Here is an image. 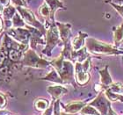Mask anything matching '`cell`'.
<instances>
[{
    "instance_id": "1",
    "label": "cell",
    "mask_w": 123,
    "mask_h": 115,
    "mask_svg": "<svg viewBox=\"0 0 123 115\" xmlns=\"http://www.w3.org/2000/svg\"><path fill=\"white\" fill-rule=\"evenodd\" d=\"M63 53L58 58L55 59L51 64L56 69L63 83H71L74 79V67L71 61L63 60Z\"/></svg>"
},
{
    "instance_id": "2",
    "label": "cell",
    "mask_w": 123,
    "mask_h": 115,
    "mask_svg": "<svg viewBox=\"0 0 123 115\" xmlns=\"http://www.w3.org/2000/svg\"><path fill=\"white\" fill-rule=\"evenodd\" d=\"M85 43L88 51L92 54H111V55L123 54V51L116 49V48H113L112 45L97 41L93 38H87Z\"/></svg>"
},
{
    "instance_id": "3",
    "label": "cell",
    "mask_w": 123,
    "mask_h": 115,
    "mask_svg": "<svg viewBox=\"0 0 123 115\" xmlns=\"http://www.w3.org/2000/svg\"><path fill=\"white\" fill-rule=\"evenodd\" d=\"M23 64L26 66L33 67V68H47L49 67L50 62L39 57L38 54L33 50L29 49L24 54Z\"/></svg>"
},
{
    "instance_id": "4",
    "label": "cell",
    "mask_w": 123,
    "mask_h": 115,
    "mask_svg": "<svg viewBox=\"0 0 123 115\" xmlns=\"http://www.w3.org/2000/svg\"><path fill=\"white\" fill-rule=\"evenodd\" d=\"M91 66L90 59H86L83 63H80L77 61L75 66V74L77 77V81L80 85H85L90 79V75H89V69Z\"/></svg>"
},
{
    "instance_id": "5",
    "label": "cell",
    "mask_w": 123,
    "mask_h": 115,
    "mask_svg": "<svg viewBox=\"0 0 123 115\" xmlns=\"http://www.w3.org/2000/svg\"><path fill=\"white\" fill-rule=\"evenodd\" d=\"M47 45L46 48L44 49L42 53L47 55H50L51 54L52 49L54 48L56 46L57 44L59 43L60 41V34L59 31L57 26H50V28L47 32Z\"/></svg>"
},
{
    "instance_id": "6",
    "label": "cell",
    "mask_w": 123,
    "mask_h": 115,
    "mask_svg": "<svg viewBox=\"0 0 123 115\" xmlns=\"http://www.w3.org/2000/svg\"><path fill=\"white\" fill-rule=\"evenodd\" d=\"M17 10L18 11V13L21 15V18H23V20L26 23L34 26L39 30L43 31V26L36 19L35 16L33 15V13L30 10L26 9V7H17Z\"/></svg>"
},
{
    "instance_id": "7",
    "label": "cell",
    "mask_w": 123,
    "mask_h": 115,
    "mask_svg": "<svg viewBox=\"0 0 123 115\" xmlns=\"http://www.w3.org/2000/svg\"><path fill=\"white\" fill-rule=\"evenodd\" d=\"M56 26L59 31L60 38L62 41H63L64 44L67 45L68 41H69V36H70V28H71V25L70 24H62L57 22Z\"/></svg>"
},
{
    "instance_id": "8",
    "label": "cell",
    "mask_w": 123,
    "mask_h": 115,
    "mask_svg": "<svg viewBox=\"0 0 123 115\" xmlns=\"http://www.w3.org/2000/svg\"><path fill=\"white\" fill-rule=\"evenodd\" d=\"M47 91H48V92L51 95L52 97H54V98H56V99L62 97L65 93L68 92V90L65 87L59 85H51V86H49Z\"/></svg>"
},
{
    "instance_id": "9",
    "label": "cell",
    "mask_w": 123,
    "mask_h": 115,
    "mask_svg": "<svg viewBox=\"0 0 123 115\" xmlns=\"http://www.w3.org/2000/svg\"><path fill=\"white\" fill-rule=\"evenodd\" d=\"M87 38V34L82 32H79L76 37L72 40V48L75 51H78L84 48Z\"/></svg>"
},
{
    "instance_id": "10",
    "label": "cell",
    "mask_w": 123,
    "mask_h": 115,
    "mask_svg": "<svg viewBox=\"0 0 123 115\" xmlns=\"http://www.w3.org/2000/svg\"><path fill=\"white\" fill-rule=\"evenodd\" d=\"M11 32H12L11 33L13 36V38L17 40V41H26L28 39L29 33L27 30H25L23 28H15L12 30Z\"/></svg>"
},
{
    "instance_id": "11",
    "label": "cell",
    "mask_w": 123,
    "mask_h": 115,
    "mask_svg": "<svg viewBox=\"0 0 123 115\" xmlns=\"http://www.w3.org/2000/svg\"><path fill=\"white\" fill-rule=\"evenodd\" d=\"M85 106V102L82 101H75V102L69 103L66 105L65 107V112L68 113H76L82 110L83 108Z\"/></svg>"
},
{
    "instance_id": "12",
    "label": "cell",
    "mask_w": 123,
    "mask_h": 115,
    "mask_svg": "<svg viewBox=\"0 0 123 115\" xmlns=\"http://www.w3.org/2000/svg\"><path fill=\"white\" fill-rule=\"evenodd\" d=\"M45 1H46L47 5H49L50 12H51V16H50L51 18H54L55 13L58 9H60V8H63L64 9L65 8L62 2L60 0H45Z\"/></svg>"
},
{
    "instance_id": "13",
    "label": "cell",
    "mask_w": 123,
    "mask_h": 115,
    "mask_svg": "<svg viewBox=\"0 0 123 115\" xmlns=\"http://www.w3.org/2000/svg\"><path fill=\"white\" fill-rule=\"evenodd\" d=\"M41 79L48 80V81H50V82L56 83V84H62L63 83V81H62V79L61 78L60 75L58 74V72L56 71L55 69H51V71L48 74V76L43 77V78H41Z\"/></svg>"
},
{
    "instance_id": "14",
    "label": "cell",
    "mask_w": 123,
    "mask_h": 115,
    "mask_svg": "<svg viewBox=\"0 0 123 115\" xmlns=\"http://www.w3.org/2000/svg\"><path fill=\"white\" fill-rule=\"evenodd\" d=\"M100 74V81H101V84L104 85H111L113 84V80H112V77H111L109 72H108V68L107 66L105 67V69L100 70L99 71Z\"/></svg>"
},
{
    "instance_id": "15",
    "label": "cell",
    "mask_w": 123,
    "mask_h": 115,
    "mask_svg": "<svg viewBox=\"0 0 123 115\" xmlns=\"http://www.w3.org/2000/svg\"><path fill=\"white\" fill-rule=\"evenodd\" d=\"M113 39L115 46H119L123 41V23L115 29L113 33Z\"/></svg>"
},
{
    "instance_id": "16",
    "label": "cell",
    "mask_w": 123,
    "mask_h": 115,
    "mask_svg": "<svg viewBox=\"0 0 123 115\" xmlns=\"http://www.w3.org/2000/svg\"><path fill=\"white\" fill-rule=\"evenodd\" d=\"M16 9L12 5H7L6 7L3 11V14H4V18L5 20L8 21L10 19H12L13 16L16 14Z\"/></svg>"
},
{
    "instance_id": "17",
    "label": "cell",
    "mask_w": 123,
    "mask_h": 115,
    "mask_svg": "<svg viewBox=\"0 0 123 115\" xmlns=\"http://www.w3.org/2000/svg\"><path fill=\"white\" fill-rule=\"evenodd\" d=\"M12 21V25L15 28H20V27H23L25 26V21L18 13H16L15 15L13 16Z\"/></svg>"
},
{
    "instance_id": "18",
    "label": "cell",
    "mask_w": 123,
    "mask_h": 115,
    "mask_svg": "<svg viewBox=\"0 0 123 115\" xmlns=\"http://www.w3.org/2000/svg\"><path fill=\"white\" fill-rule=\"evenodd\" d=\"M39 12L42 17L44 18H49L51 16V12H50V9H49V5H47L46 3H44L43 5H41V6L39 9Z\"/></svg>"
},
{
    "instance_id": "19",
    "label": "cell",
    "mask_w": 123,
    "mask_h": 115,
    "mask_svg": "<svg viewBox=\"0 0 123 115\" xmlns=\"http://www.w3.org/2000/svg\"><path fill=\"white\" fill-rule=\"evenodd\" d=\"M81 113L83 115H100L95 108H93L91 105H86L81 110Z\"/></svg>"
},
{
    "instance_id": "20",
    "label": "cell",
    "mask_w": 123,
    "mask_h": 115,
    "mask_svg": "<svg viewBox=\"0 0 123 115\" xmlns=\"http://www.w3.org/2000/svg\"><path fill=\"white\" fill-rule=\"evenodd\" d=\"M105 95L111 101H122L123 102V96H121L120 94L114 93V92L111 91H106Z\"/></svg>"
},
{
    "instance_id": "21",
    "label": "cell",
    "mask_w": 123,
    "mask_h": 115,
    "mask_svg": "<svg viewBox=\"0 0 123 115\" xmlns=\"http://www.w3.org/2000/svg\"><path fill=\"white\" fill-rule=\"evenodd\" d=\"M109 91L114 92V93H117V94L123 93V84H121V83H113L110 85Z\"/></svg>"
},
{
    "instance_id": "22",
    "label": "cell",
    "mask_w": 123,
    "mask_h": 115,
    "mask_svg": "<svg viewBox=\"0 0 123 115\" xmlns=\"http://www.w3.org/2000/svg\"><path fill=\"white\" fill-rule=\"evenodd\" d=\"M35 107L40 111H45L49 107V102L44 99H39L35 102Z\"/></svg>"
},
{
    "instance_id": "23",
    "label": "cell",
    "mask_w": 123,
    "mask_h": 115,
    "mask_svg": "<svg viewBox=\"0 0 123 115\" xmlns=\"http://www.w3.org/2000/svg\"><path fill=\"white\" fill-rule=\"evenodd\" d=\"M12 2L16 7H26V0H12Z\"/></svg>"
},
{
    "instance_id": "24",
    "label": "cell",
    "mask_w": 123,
    "mask_h": 115,
    "mask_svg": "<svg viewBox=\"0 0 123 115\" xmlns=\"http://www.w3.org/2000/svg\"><path fill=\"white\" fill-rule=\"evenodd\" d=\"M111 5H112V6H113V7L123 17V5H116V4H113V3H111Z\"/></svg>"
},
{
    "instance_id": "25",
    "label": "cell",
    "mask_w": 123,
    "mask_h": 115,
    "mask_svg": "<svg viewBox=\"0 0 123 115\" xmlns=\"http://www.w3.org/2000/svg\"><path fill=\"white\" fill-rule=\"evenodd\" d=\"M5 103H6L5 97H4V95H3L2 93H0V107H3V106H5Z\"/></svg>"
},
{
    "instance_id": "26",
    "label": "cell",
    "mask_w": 123,
    "mask_h": 115,
    "mask_svg": "<svg viewBox=\"0 0 123 115\" xmlns=\"http://www.w3.org/2000/svg\"><path fill=\"white\" fill-rule=\"evenodd\" d=\"M54 115H60L59 103H58V101H57V102H55V112H54Z\"/></svg>"
},
{
    "instance_id": "27",
    "label": "cell",
    "mask_w": 123,
    "mask_h": 115,
    "mask_svg": "<svg viewBox=\"0 0 123 115\" xmlns=\"http://www.w3.org/2000/svg\"><path fill=\"white\" fill-rule=\"evenodd\" d=\"M52 113H53V107L49 106L45 110V112H44L42 115H52Z\"/></svg>"
},
{
    "instance_id": "28",
    "label": "cell",
    "mask_w": 123,
    "mask_h": 115,
    "mask_svg": "<svg viewBox=\"0 0 123 115\" xmlns=\"http://www.w3.org/2000/svg\"><path fill=\"white\" fill-rule=\"evenodd\" d=\"M0 4L2 5H8L9 0H0Z\"/></svg>"
},
{
    "instance_id": "29",
    "label": "cell",
    "mask_w": 123,
    "mask_h": 115,
    "mask_svg": "<svg viewBox=\"0 0 123 115\" xmlns=\"http://www.w3.org/2000/svg\"><path fill=\"white\" fill-rule=\"evenodd\" d=\"M116 3H119V4H121V3H123V0H114Z\"/></svg>"
},
{
    "instance_id": "30",
    "label": "cell",
    "mask_w": 123,
    "mask_h": 115,
    "mask_svg": "<svg viewBox=\"0 0 123 115\" xmlns=\"http://www.w3.org/2000/svg\"><path fill=\"white\" fill-rule=\"evenodd\" d=\"M2 11H4V8H3V5L0 4V13L2 12Z\"/></svg>"
},
{
    "instance_id": "31",
    "label": "cell",
    "mask_w": 123,
    "mask_h": 115,
    "mask_svg": "<svg viewBox=\"0 0 123 115\" xmlns=\"http://www.w3.org/2000/svg\"><path fill=\"white\" fill-rule=\"evenodd\" d=\"M4 113H6L5 111H0V115H4Z\"/></svg>"
},
{
    "instance_id": "32",
    "label": "cell",
    "mask_w": 123,
    "mask_h": 115,
    "mask_svg": "<svg viewBox=\"0 0 123 115\" xmlns=\"http://www.w3.org/2000/svg\"><path fill=\"white\" fill-rule=\"evenodd\" d=\"M2 25H3V24H2V20L0 19V29L2 28Z\"/></svg>"
},
{
    "instance_id": "33",
    "label": "cell",
    "mask_w": 123,
    "mask_h": 115,
    "mask_svg": "<svg viewBox=\"0 0 123 115\" xmlns=\"http://www.w3.org/2000/svg\"><path fill=\"white\" fill-rule=\"evenodd\" d=\"M61 115H72V114H66V113H62Z\"/></svg>"
}]
</instances>
